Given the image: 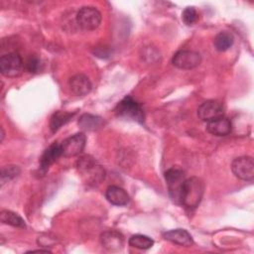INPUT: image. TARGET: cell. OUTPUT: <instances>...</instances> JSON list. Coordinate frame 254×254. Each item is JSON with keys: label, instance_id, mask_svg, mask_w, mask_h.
I'll return each mask as SVG.
<instances>
[{"label": "cell", "instance_id": "603a6c76", "mask_svg": "<svg viewBox=\"0 0 254 254\" xmlns=\"http://www.w3.org/2000/svg\"><path fill=\"white\" fill-rule=\"evenodd\" d=\"M198 19V14L193 7H187L182 13V20L188 26L193 25Z\"/></svg>", "mask_w": 254, "mask_h": 254}, {"label": "cell", "instance_id": "52a82bcc", "mask_svg": "<svg viewBox=\"0 0 254 254\" xmlns=\"http://www.w3.org/2000/svg\"><path fill=\"white\" fill-rule=\"evenodd\" d=\"M200 63V54L189 50H182L177 52L172 59V64L180 69H191L198 66Z\"/></svg>", "mask_w": 254, "mask_h": 254}, {"label": "cell", "instance_id": "e0dca14e", "mask_svg": "<svg viewBox=\"0 0 254 254\" xmlns=\"http://www.w3.org/2000/svg\"><path fill=\"white\" fill-rule=\"evenodd\" d=\"M78 126L85 131H95L104 125V120L100 116L84 113L78 119Z\"/></svg>", "mask_w": 254, "mask_h": 254}, {"label": "cell", "instance_id": "30bf717a", "mask_svg": "<svg viewBox=\"0 0 254 254\" xmlns=\"http://www.w3.org/2000/svg\"><path fill=\"white\" fill-rule=\"evenodd\" d=\"M223 105L217 100H206L197 108V116L205 122H209L221 116H224Z\"/></svg>", "mask_w": 254, "mask_h": 254}, {"label": "cell", "instance_id": "8fae6325", "mask_svg": "<svg viewBox=\"0 0 254 254\" xmlns=\"http://www.w3.org/2000/svg\"><path fill=\"white\" fill-rule=\"evenodd\" d=\"M100 242L102 246L111 252H118L123 248V235L115 230H107L101 233Z\"/></svg>", "mask_w": 254, "mask_h": 254}, {"label": "cell", "instance_id": "7402d4cb", "mask_svg": "<svg viewBox=\"0 0 254 254\" xmlns=\"http://www.w3.org/2000/svg\"><path fill=\"white\" fill-rule=\"evenodd\" d=\"M20 174V168L18 166L9 165L4 166L1 171V183L2 185L5 184L7 181H10L16 178Z\"/></svg>", "mask_w": 254, "mask_h": 254}, {"label": "cell", "instance_id": "ac0fdd59", "mask_svg": "<svg viewBox=\"0 0 254 254\" xmlns=\"http://www.w3.org/2000/svg\"><path fill=\"white\" fill-rule=\"evenodd\" d=\"M233 42H234V38H233L232 34L229 32H226V31L219 32L213 40L214 48L218 52L227 51L229 48H231V46L233 45Z\"/></svg>", "mask_w": 254, "mask_h": 254}, {"label": "cell", "instance_id": "3957f363", "mask_svg": "<svg viewBox=\"0 0 254 254\" xmlns=\"http://www.w3.org/2000/svg\"><path fill=\"white\" fill-rule=\"evenodd\" d=\"M115 114L119 118L134 121L137 123L144 122V111L139 102L133 99L131 96L124 97L115 107Z\"/></svg>", "mask_w": 254, "mask_h": 254}, {"label": "cell", "instance_id": "2e32d148", "mask_svg": "<svg viewBox=\"0 0 254 254\" xmlns=\"http://www.w3.org/2000/svg\"><path fill=\"white\" fill-rule=\"evenodd\" d=\"M163 237L166 240L181 246H190L193 243L191 235L187 230L181 228L166 231L163 233Z\"/></svg>", "mask_w": 254, "mask_h": 254}, {"label": "cell", "instance_id": "7c38bea8", "mask_svg": "<svg viewBox=\"0 0 254 254\" xmlns=\"http://www.w3.org/2000/svg\"><path fill=\"white\" fill-rule=\"evenodd\" d=\"M68 87L71 93H73L74 95L83 96L91 90L92 85L86 75L82 73H77L68 79Z\"/></svg>", "mask_w": 254, "mask_h": 254}, {"label": "cell", "instance_id": "44dd1931", "mask_svg": "<svg viewBox=\"0 0 254 254\" xmlns=\"http://www.w3.org/2000/svg\"><path fill=\"white\" fill-rule=\"evenodd\" d=\"M128 243L130 246L134 248H137L140 250H147L154 245V240L149 236H146L143 234H135L129 238Z\"/></svg>", "mask_w": 254, "mask_h": 254}, {"label": "cell", "instance_id": "6da1fadb", "mask_svg": "<svg viewBox=\"0 0 254 254\" xmlns=\"http://www.w3.org/2000/svg\"><path fill=\"white\" fill-rule=\"evenodd\" d=\"M203 194V184L196 178L186 179L180 193V203L189 209L198 206Z\"/></svg>", "mask_w": 254, "mask_h": 254}, {"label": "cell", "instance_id": "5b68a950", "mask_svg": "<svg viewBox=\"0 0 254 254\" xmlns=\"http://www.w3.org/2000/svg\"><path fill=\"white\" fill-rule=\"evenodd\" d=\"M23 70V60L16 52H10L0 58V71L4 76L15 77Z\"/></svg>", "mask_w": 254, "mask_h": 254}, {"label": "cell", "instance_id": "d4e9b609", "mask_svg": "<svg viewBox=\"0 0 254 254\" xmlns=\"http://www.w3.org/2000/svg\"><path fill=\"white\" fill-rule=\"evenodd\" d=\"M29 252H45V253H48V252H50V251H48V250H31V251H29Z\"/></svg>", "mask_w": 254, "mask_h": 254}, {"label": "cell", "instance_id": "ba28073f", "mask_svg": "<svg viewBox=\"0 0 254 254\" xmlns=\"http://www.w3.org/2000/svg\"><path fill=\"white\" fill-rule=\"evenodd\" d=\"M231 170L239 180L251 181L254 178V161L250 156L238 157L233 160Z\"/></svg>", "mask_w": 254, "mask_h": 254}, {"label": "cell", "instance_id": "cb8c5ba5", "mask_svg": "<svg viewBox=\"0 0 254 254\" xmlns=\"http://www.w3.org/2000/svg\"><path fill=\"white\" fill-rule=\"evenodd\" d=\"M26 67L30 72H33V73L39 72L42 69V62L38 57L31 56L27 61Z\"/></svg>", "mask_w": 254, "mask_h": 254}, {"label": "cell", "instance_id": "9c48e42d", "mask_svg": "<svg viewBox=\"0 0 254 254\" xmlns=\"http://www.w3.org/2000/svg\"><path fill=\"white\" fill-rule=\"evenodd\" d=\"M86 137L83 133H76L66 139L61 144L64 157H75L79 155L85 147Z\"/></svg>", "mask_w": 254, "mask_h": 254}, {"label": "cell", "instance_id": "ffe728a7", "mask_svg": "<svg viewBox=\"0 0 254 254\" xmlns=\"http://www.w3.org/2000/svg\"><path fill=\"white\" fill-rule=\"evenodd\" d=\"M0 220L4 224H8L14 227H25L24 219L17 213L11 210H2L0 213Z\"/></svg>", "mask_w": 254, "mask_h": 254}, {"label": "cell", "instance_id": "4fadbf2b", "mask_svg": "<svg viewBox=\"0 0 254 254\" xmlns=\"http://www.w3.org/2000/svg\"><path fill=\"white\" fill-rule=\"evenodd\" d=\"M231 121L225 116L211 120L206 124V131L214 136H226L231 132Z\"/></svg>", "mask_w": 254, "mask_h": 254}, {"label": "cell", "instance_id": "9a60e30c", "mask_svg": "<svg viewBox=\"0 0 254 254\" xmlns=\"http://www.w3.org/2000/svg\"><path fill=\"white\" fill-rule=\"evenodd\" d=\"M105 197L111 204L117 206L126 205L130 200L127 191L118 186H109L105 190Z\"/></svg>", "mask_w": 254, "mask_h": 254}, {"label": "cell", "instance_id": "277c9868", "mask_svg": "<svg viewBox=\"0 0 254 254\" xmlns=\"http://www.w3.org/2000/svg\"><path fill=\"white\" fill-rule=\"evenodd\" d=\"M101 19V13L92 6L81 7L76 14L77 25L85 31H92L98 28Z\"/></svg>", "mask_w": 254, "mask_h": 254}, {"label": "cell", "instance_id": "8992f818", "mask_svg": "<svg viewBox=\"0 0 254 254\" xmlns=\"http://www.w3.org/2000/svg\"><path fill=\"white\" fill-rule=\"evenodd\" d=\"M165 180L168 185L169 193L171 197L178 203H180V193L182 186L186 180L185 173L178 168H171L165 173Z\"/></svg>", "mask_w": 254, "mask_h": 254}, {"label": "cell", "instance_id": "7a4b0ae2", "mask_svg": "<svg viewBox=\"0 0 254 254\" xmlns=\"http://www.w3.org/2000/svg\"><path fill=\"white\" fill-rule=\"evenodd\" d=\"M76 169L88 186H97L105 178L104 169L91 156H83L76 162Z\"/></svg>", "mask_w": 254, "mask_h": 254}, {"label": "cell", "instance_id": "d6986e66", "mask_svg": "<svg viewBox=\"0 0 254 254\" xmlns=\"http://www.w3.org/2000/svg\"><path fill=\"white\" fill-rule=\"evenodd\" d=\"M74 113L66 112V111H57L53 114L50 121V129L52 132H57L63 125L66 124L71 120Z\"/></svg>", "mask_w": 254, "mask_h": 254}, {"label": "cell", "instance_id": "5bb4252c", "mask_svg": "<svg viewBox=\"0 0 254 254\" xmlns=\"http://www.w3.org/2000/svg\"><path fill=\"white\" fill-rule=\"evenodd\" d=\"M61 156H63L62 146L59 143H53L49 148L45 150L40 159V168L43 172H46L52 164H54Z\"/></svg>", "mask_w": 254, "mask_h": 254}]
</instances>
